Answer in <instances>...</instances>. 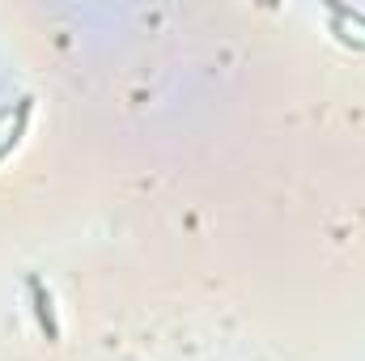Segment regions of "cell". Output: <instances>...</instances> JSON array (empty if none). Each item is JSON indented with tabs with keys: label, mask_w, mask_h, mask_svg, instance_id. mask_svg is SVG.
Masks as SVG:
<instances>
[{
	"label": "cell",
	"mask_w": 365,
	"mask_h": 361,
	"mask_svg": "<svg viewBox=\"0 0 365 361\" xmlns=\"http://www.w3.org/2000/svg\"><path fill=\"white\" fill-rule=\"evenodd\" d=\"M30 115H34V98H30V93L0 111V162L21 145V136H26V128H30Z\"/></svg>",
	"instance_id": "1"
},
{
	"label": "cell",
	"mask_w": 365,
	"mask_h": 361,
	"mask_svg": "<svg viewBox=\"0 0 365 361\" xmlns=\"http://www.w3.org/2000/svg\"><path fill=\"white\" fill-rule=\"evenodd\" d=\"M26 293H30V310H34L38 332L56 345V340H60V319H56V298H51V289H47L38 276H30V280H26Z\"/></svg>",
	"instance_id": "2"
},
{
	"label": "cell",
	"mask_w": 365,
	"mask_h": 361,
	"mask_svg": "<svg viewBox=\"0 0 365 361\" xmlns=\"http://www.w3.org/2000/svg\"><path fill=\"white\" fill-rule=\"evenodd\" d=\"M327 17H331V34H336L340 43H349V47L365 51V13H361V9L331 4V9H327Z\"/></svg>",
	"instance_id": "3"
}]
</instances>
